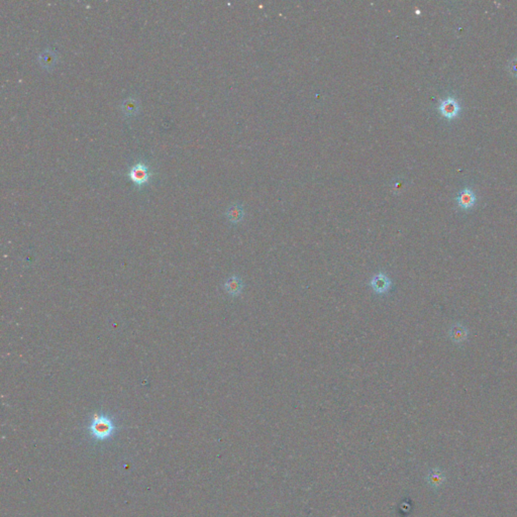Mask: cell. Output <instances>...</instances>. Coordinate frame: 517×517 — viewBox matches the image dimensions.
I'll return each mask as SVG.
<instances>
[{
    "label": "cell",
    "instance_id": "5",
    "mask_svg": "<svg viewBox=\"0 0 517 517\" xmlns=\"http://www.w3.org/2000/svg\"><path fill=\"white\" fill-rule=\"evenodd\" d=\"M242 289H243V282L237 275L229 277L224 283L225 292L232 297L239 296L242 292Z\"/></svg>",
    "mask_w": 517,
    "mask_h": 517
},
{
    "label": "cell",
    "instance_id": "4",
    "mask_svg": "<svg viewBox=\"0 0 517 517\" xmlns=\"http://www.w3.org/2000/svg\"><path fill=\"white\" fill-rule=\"evenodd\" d=\"M38 59L41 68L51 71L56 67L57 63H58L59 57L57 52L53 49H45L44 51L40 52Z\"/></svg>",
    "mask_w": 517,
    "mask_h": 517
},
{
    "label": "cell",
    "instance_id": "1",
    "mask_svg": "<svg viewBox=\"0 0 517 517\" xmlns=\"http://www.w3.org/2000/svg\"><path fill=\"white\" fill-rule=\"evenodd\" d=\"M116 430V424L107 415L97 414L94 416L89 425L91 437L96 440H105L113 435Z\"/></svg>",
    "mask_w": 517,
    "mask_h": 517
},
{
    "label": "cell",
    "instance_id": "10",
    "mask_svg": "<svg viewBox=\"0 0 517 517\" xmlns=\"http://www.w3.org/2000/svg\"><path fill=\"white\" fill-rule=\"evenodd\" d=\"M468 337V332L466 327L461 324H455L450 329V338L455 342H463Z\"/></svg>",
    "mask_w": 517,
    "mask_h": 517
},
{
    "label": "cell",
    "instance_id": "11",
    "mask_svg": "<svg viewBox=\"0 0 517 517\" xmlns=\"http://www.w3.org/2000/svg\"><path fill=\"white\" fill-rule=\"evenodd\" d=\"M428 482L432 486H437L441 483L442 475L438 471H432L428 474Z\"/></svg>",
    "mask_w": 517,
    "mask_h": 517
},
{
    "label": "cell",
    "instance_id": "7",
    "mask_svg": "<svg viewBox=\"0 0 517 517\" xmlns=\"http://www.w3.org/2000/svg\"><path fill=\"white\" fill-rule=\"evenodd\" d=\"M121 110L127 118L135 117L139 110V101L135 97H127L121 102Z\"/></svg>",
    "mask_w": 517,
    "mask_h": 517
},
{
    "label": "cell",
    "instance_id": "3",
    "mask_svg": "<svg viewBox=\"0 0 517 517\" xmlns=\"http://www.w3.org/2000/svg\"><path fill=\"white\" fill-rule=\"evenodd\" d=\"M369 284L375 294L384 295L390 291L392 281L385 272H378L372 277Z\"/></svg>",
    "mask_w": 517,
    "mask_h": 517
},
{
    "label": "cell",
    "instance_id": "2",
    "mask_svg": "<svg viewBox=\"0 0 517 517\" xmlns=\"http://www.w3.org/2000/svg\"><path fill=\"white\" fill-rule=\"evenodd\" d=\"M128 176L137 186H143L152 177V172L145 162H137L129 169Z\"/></svg>",
    "mask_w": 517,
    "mask_h": 517
},
{
    "label": "cell",
    "instance_id": "12",
    "mask_svg": "<svg viewBox=\"0 0 517 517\" xmlns=\"http://www.w3.org/2000/svg\"><path fill=\"white\" fill-rule=\"evenodd\" d=\"M508 69L512 75L517 76V59H513L512 61H510L508 65Z\"/></svg>",
    "mask_w": 517,
    "mask_h": 517
},
{
    "label": "cell",
    "instance_id": "8",
    "mask_svg": "<svg viewBox=\"0 0 517 517\" xmlns=\"http://www.w3.org/2000/svg\"><path fill=\"white\" fill-rule=\"evenodd\" d=\"M475 201H476L475 194H474V192L469 188L463 190L457 196L458 205L465 209L471 208L474 204H475Z\"/></svg>",
    "mask_w": 517,
    "mask_h": 517
},
{
    "label": "cell",
    "instance_id": "9",
    "mask_svg": "<svg viewBox=\"0 0 517 517\" xmlns=\"http://www.w3.org/2000/svg\"><path fill=\"white\" fill-rule=\"evenodd\" d=\"M243 215V208L239 204H234L231 207H228L226 211V218L232 223H239L242 220Z\"/></svg>",
    "mask_w": 517,
    "mask_h": 517
},
{
    "label": "cell",
    "instance_id": "6",
    "mask_svg": "<svg viewBox=\"0 0 517 517\" xmlns=\"http://www.w3.org/2000/svg\"><path fill=\"white\" fill-rule=\"evenodd\" d=\"M439 110L443 117H446L448 119H452V118H455L458 112V104L456 101V99L449 97L447 99H444L443 101H441L439 105Z\"/></svg>",
    "mask_w": 517,
    "mask_h": 517
}]
</instances>
